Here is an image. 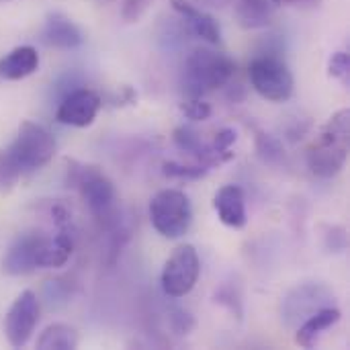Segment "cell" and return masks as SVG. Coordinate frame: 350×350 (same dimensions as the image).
I'll return each mask as SVG.
<instances>
[{
    "instance_id": "cell-1",
    "label": "cell",
    "mask_w": 350,
    "mask_h": 350,
    "mask_svg": "<svg viewBox=\"0 0 350 350\" xmlns=\"http://www.w3.org/2000/svg\"><path fill=\"white\" fill-rule=\"evenodd\" d=\"M76 248V234L72 224L57 228L55 236L39 230L23 232L14 238L2 258V271L8 277H25L39 269L64 267Z\"/></svg>"
},
{
    "instance_id": "cell-2",
    "label": "cell",
    "mask_w": 350,
    "mask_h": 350,
    "mask_svg": "<svg viewBox=\"0 0 350 350\" xmlns=\"http://www.w3.org/2000/svg\"><path fill=\"white\" fill-rule=\"evenodd\" d=\"M350 144V111H336L308 148V168L318 178H334L347 164Z\"/></svg>"
},
{
    "instance_id": "cell-3",
    "label": "cell",
    "mask_w": 350,
    "mask_h": 350,
    "mask_svg": "<svg viewBox=\"0 0 350 350\" xmlns=\"http://www.w3.org/2000/svg\"><path fill=\"white\" fill-rule=\"evenodd\" d=\"M68 187L78 189L84 205L92 213V217L105 226L115 228L119 224L117 215V191L111 178L92 164H78L74 160L68 162Z\"/></svg>"
},
{
    "instance_id": "cell-4",
    "label": "cell",
    "mask_w": 350,
    "mask_h": 350,
    "mask_svg": "<svg viewBox=\"0 0 350 350\" xmlns=\"http://www.w3.org/2000/svg\"><path fill=\"white\" fill-rule=\"evenodd\" d=\"M236 74V62L209 47L195 49L183 70V90L187 96H203L209 90L226 86Z\"/></svg>"
},
{
    "instance_id": "cell-5",
    "label": "cell",
    "mask_w": 350,
    "mask_h": 350,
    "mask_svg": "<svg viewBox=\"0 0 350 350\" xmlns=\"http://www.w3.org/2000/svg\"><path fill=\"white\" fill-rule=\"evenodd\" d=\"M55 148L57 144L49 129L33 121H23L6 152L21 174H27L49 164V160L55 156Z\"/></svg>"
},
{
    "instance_id": "cell-6",
    "label": "cell",
    "mask_w": 350,
    "mask_h": 350,
    "mask_svg": "<svg viewBox=\"0 0 350 350\" xmlns=\"http://www.w3.org/2000/svg\"><path fill=\"white\" fill-rule=\"evenodd\" d=\"M150 221L162 238L178 240L193 224V205L178 189L158 191L150 201Z\"/></svg>"
},
{
    "instance_id": "cell-7",
    "label": "cell",
    "mask_w": 350,
    "mask_h": 350,
    "mask_svg": "<svg viewBox=\"0 0 350 350\" xmlns=\"http://www.w3.org/2000/svg\"><path fill=\"white\" fill-rule=\"evenodd\" d=\"M252 88L271 103H285L293 94V74L277 53H260L248 66Z\"/></svg>"
},
{
    "instance_id": "cell-8",
    "label": "cell",
    "mask_w": 350,
    "mask_h": 350,
    "mask_svg": "<svg viewBox=\"0 0 350 350\" xmlns=\"http://www.w3.org/2000/svg\"><path fill=\"white\" fill-rule=\"evenodd\" d=\"M199 275H201V258L195 246L183 244L174 248V252L164 262L162 277H160L162 291L174 299L185 297L195 289Z\"/></svg>"
},
{
    "instance_id": "cell-9",
    "label": "cell",
    "mask_w": 350,
    "mask_h": 350,
    "mask_svg": "<svg viewBox=\"0 0 350 350\" xmlns=\"http://www.w3.org/2000/svg\"><path fill=\"white\" fill-rule=\"evenodd\" d=\"M328 306H334V293L328 285L304 283L285 295L281 304V320L287 328L295 330L301 322Z\"/></svg>"
},
{
    "instance_id": "cell-10",
    "label": "cell",
    "mask_w": 350,
    "mask_h": 350,
    "mask_svg": "<svg viewBox=\"0 0 350 350\" xmlns=\"http://www.w3.org/2000/svg\"><path fill=\"white\" fill-rule=\"evenodd\" d=\"M39 314H41L39 297L29 289L23 291L12 301V306L8 308L6 318H4V334H6V340L10 347L21 349L31 340V336L39 324Z\"/></svg>"
},
{
    "instance_id": "cell-11",
    "label": "cell",
    "mask_w": 350,
    "mask_h": 350,
    "mask_svg": "<svg viewBox=\"0 0 350 350\" xmlns=\"http://www.w3.org/2000/svg\"><path fill=\"white\" fill-rule=\"evenodd\" d=\"M103 107L100 96L90 88H72L66 92L57 105L55 119L70 127H88L94 123Z\"/></svg>"
},
{
    "instance_id": "cell-12",
    "label": "cell",
    "mask_w": 350,
    "mask_h": 350,
    "mask_svg": "<svg viewBox=\"0 0 350 350\" xmlns=\"http://www.w3.org/2000/svg\"><path fill=\"white\" fill-rule=\"evenodd\" d=\"M41 41L53 49H78L84 43L80 27L64 12H49L41 29Z\"/></svg>"
},
{
    "instance_id": "cell-13",
    "label": "cell",
    "mask_w": 350,
    "mask_h": 350,
    "mask_svg": "<svg viewBox=\"0 0 350 350\" xmlns=\"http://www.w3.org/2000/svg\"><path fill=\"white\" fill-rule=\"evenodd\" d=\"M170 4L183 16L187 29L195 37H199L201 41L209 45H217L221 41V27L209 12H205L203 8H199L197 4L189 0H170Z\"/></svg>"
},
{
    "instance_id": "cell-14",
    "label": "cell",
    "mask_w": 350,
    "mask_h": 350,
    "mask_svg": "<svg viewBox=\"0 0 350 350\" xmlns=\"http://www.w3.org/2000/svg\"><path fill=\"white\" fill-rule=\"evenodd\" d=\"M213 209L217 211L219 221L228 228L242 230L248 221L246 197H244V191L236 185H226L215 193Z\"/></svg>"
},
{
    "instance_id": "cell-15",
    "label": "cell",
    "mask_w": 350,
    "mask_h": 350,
    "mask_svg": "<svg viewBox=\"0 0 350 350\" xmlns=\"http://www.w3.org/2000/svg\"><path fill=\"white\" fill-rule=\"evenodd\" d=\"M340 322V310L336 306H328L322 308L320 312H316L314 316H310L306 322H301L295 330V342L304 349H314L320 340V336L330 330L332 326H336Z\"/></svg>"
},
{
    "instance_id": "cell-16",
    "label": "cell",
    "mask_w": 350,
    "mask_h": 350,
    "mask_svg": "<svg viewBox=\"0 0 350 350\" xmlns=\"http://www.w3.org/2000/svg\"><path fill=\"white\" fill-rule=\"evenodd\" d=\"M39 70V53L31 45H18L0 57L2 80H23Z\"/></svg>"
},
{
    "instance_id": "cell-17",
    "label": "cell",
    "mask_w": 350,
    "mask_h": 350,
    "mask_svg": "<svg viewBox=\"0 0 350 350\" xmlns=\"http://www.w3.org/2000/svg\"><path fill=\"white\" fill-rule=\"evenodd\" d=\"M234 14L242 29H265L273 23L275 6L271 0H234Z\"/></svg>"
},
{
    "instance_id": "cell-18",
    "label": "cell",
    "mask_w": 350,
    "mask_h": 350,
    "mask_svg": "<svg viewBox=\"0 0 350 350\" xmlns=\"http://www.w3.org/2000/svg\"><path fill=\"white\" fill-rule=\"evenodd\" d=\"M80 338L74 326L64 324V322H55L49 324L41 336L37 338V349L41 350H74L78 347Z\"/></svg>"
},
{
    "instance_id": "cell-19",
    "label": "cell",
    "mask_w": 350,
    "mask_h": 350,
    "mask_svg": "<svg viewBox=\"0 0 350 350\" xmlns=\"http://www.w3.org/2000/svg\"><path fill=\"white\" fill-rule=\"evenodd\" d=\"M207 166L203 164H178V162H164L162 172L168 178H178V180H197L207 174Z\"/></svg>"
},
{
    "instance_id": "cell-20",
    "label": "cell",
    "mask_w": 350,
    "mask_h": 350,
    "mask_svg": "<svg viewBox=\"0 0 350 350\" xmlns=\"http://www.w3.org/2000/svg\"><path fill=\"white\" fill-rule=\"evenodd\" d=\"M256 150H258V156L262 158V162H269V164H277L285 158L281 142L277 137H273L271 133H258Z\"/></svg>"
},
{
    "instance_id": "cell-21",
    "label": "cell",
    "mask_w": 350,
    "mask_h": 350,
    "mask_svg": "<svg viewBox=\"0 0 350 350\" xmlns=\"http://www.w3.org/2000/svg\"><path fill=\"white\" fill-rule=\"evenodd\" d=\"M180 113L191 121H205L211 117L213 109L201 96H187V100L180 103Z\"/></svg>"
},
{
    "instance_id": "cell-22",
    "label": "cell",
    "mask_w": 350,
    "mask_h": 350,
    "mask_svg": "<svg viewBox=\"0 0 350 350\" xmlns=\"http://www.w3.org/2000/svg\"><path fill=\"white\" fill-rule=\"evenodd\" d=\"M21 176V170L12 162L6 150L0 148V193H8Z\"/></svg>"
},
{
    "instance_id": "cell-23",
    "label": "cell",
    "mask_w": 350,
    "mask_h": 350,
    "mask_svg": "<svg viewBox=\"0 0 350 350\" xmlns=\"http://www.w3.org/2000/svg\"><path fill=\"white\" fill-rule=\"evenodd\" d=\"M322 240L328 252H345L349 246V236L342 226H324Z\"/></svg>"
},
{
    "instance_id": "cell-24",
    "label": "cell",
    "mask_w": 350,
    "mask_h": 350,
    "mask_svg": "<svg viewBox=\"0 0 350 350\" xmlns=\"http://www.w3.org/2000/svg\"><path fill=\"white\" fill-rule=\"evenodd\" d=\"M328 74L336 80H340L345 86H349L350 82V55L347 51H336L332 53L330 62H328Z\"/></svg>"
},
{
    "instance_id": "cell-25",
    "label": "cell",
    "mask_w": 350,
    "mask_h": 350,
    "mask_svg": "<svg viewBox=\"0 0 350 350\" xmlns=\"http://www.w3.org/2000/svg\"><path fill=\"white\" fill-rule=\"evenodd\" d=\"M236 139H238V133H236L234 129L226 127V129H221V131L215 133V139H213L211 148H213V152H217L224 160L230 162V160L234 158L232 146L236 144Z\"/></svg>"
},
{
    "instance_id": "cell-26",
    "label": "cell",
    "mask_w": 350,
    "mask_h": 350,
    "mask_svg": "<svg viewBox=\"0 0 350 350\" xmlns=\"http://www.w3.org/2000/svg\"><path fill=\"white\" fill-rule=\"evenodd\" d=\"M72 297V289L68 283H64L62 279L55 281H47L45 285V301L49 306H57V304H66Z\"/></svg>"
},
{
    "instance_id": "cell-27",
    "label": "cell",
    "mask_w": 350,
    "mask_h": 350,
    "mask_svg": "<svg viewBox=\"0 0 350 350\" xmlns=\"http://www.w3.org/2000/svg\"><path fill=\"white\" fill-rule=\"evenodd\" d=\"M152 4V0H123L121 2V16L125 23H137L144 12L148 10V6Z\"/></svg>"
},
{
    "instance_id": "cell-28",
    "label": "cell",
    "mask_w": 350,
    "mask_h": 350,
    "mask_svg": "<svg viewBox=\"0 0 350 350\" xmlns=\"http://www.w3.org/2000/svg\"><path fill=\"white\" fill-rule=\"evenodd\" d=\"M170 326L176 334L185 336L195 328V318L185 310H172L170 312Z\"/></svg>"
},
{
    "instance_id": "cell-29",
    "label": "cell",
    "mask_w": 350,
    "mask_h": 350,
    "mask_svg": "<svg viewBox=\"0 0 350 350\" xmlns=\"http://www.w3.org/2000/svg\"><path fill=\"white\" fill-rule=\"evenodd\" d=\"M203 4H207V6H224V4H228L230 0H201Z\"/></svg>"
},
{
    "instance_id": "cell-30",
    "label": "cell",
    "mask_w": 350,
    "mask_h": 350,
    "mask_svg": "<svg viewBox=\"0 0 350 350\" xmlns=\"http://www.w3.org/2000/svg\"><path fill=\"white\" fill-rule=\"evenodd\" d=\"M273 2V6L277 8V6H281V4H297V2H304V0H271Z\"/></svg>"
},
{
    "instance_id": "cell-31",
    "label": "cell",
    "mask_w": 350,
    "mask_h": 350,
    "mask_svg": "<svg viewBox=\"0 0 350 350\" xmlns=\"http://www.w3.org/2000/svg\"><path fill=\"white\" fill-rule=\"evenodd\" d=\"M96 4H100V6H105V4H111V2H115V0H94Z\"/></svg>"
},
{
    "instance_id": "cell-32",
    "label": "cell",
    "mask_w": 350,
    "mask_h": 350,
    "mask_svg": "<svg viewBox=\"0 0 350 350\" xmlns=\"http://www.w3.org/2000/svg\"><path fill=\"white\" fill-rule=\"evenodd\" d=\"M4 2H8V0H0V4H4Z\"/></svg>"
},
{
    "instance_id": "cell-33",
    "label": "cell",
    "mask_w": 350,
    "mask_h": 350,
    "mask_svg": "<svg viewBox=\"0 0 350 350\" xmlns=\"http://www.w3.org/2000/svg\"><path fill=\"white\" fill-rule=\"evenodd\" d=\"M152 2H154V0H152Z\"/></svg>"
}]
</instances>
